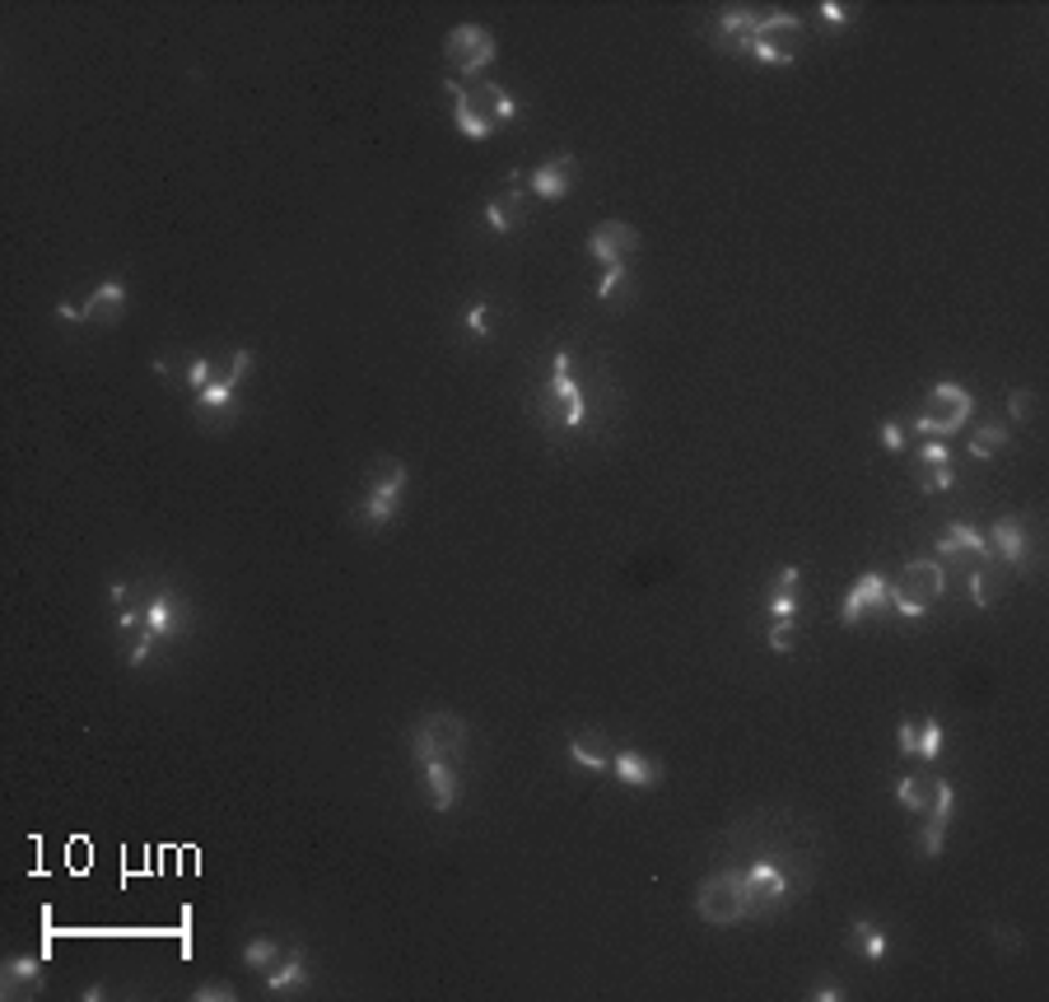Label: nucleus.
Returning a JSON list of instances; mask_svg holds the SVG:
<instances>
[{"mask_svg": "<svg viewBox=\"0 0 1049 1002\" xmlns=\"http://www.w3.org/2000/svg\"><path fill=\"white\" fill-rule=\"evenodd\" d=\"M192 626V616L183 607V597H177L173 588H154L145 597V620H141V630H136V643H131V653H126V667H145L150 653H154V643H164V639H177Z\"/></svg>", "mask_w": 1049, "mask_h": 1002, "instance_id": "6", "label": "nucleus"}, {"mask_svg": "<svg viewBox=\"0 0 1049 1002\" xmlns=\"http://www.w3.org/2000/svg\"><path fill=\"white\" fill-rule=\"evenodd\" d=\"M850 947L863 955V961L882 965V961H886V951H891V938H886V928H882V923H873V919H854V928H850Z\"/></svg>", "mask_w": 1049, "mask_h": 1002, "instance_id": "28", "label": "nucleus"}, {"mask_svg": "<svg viewBox=\"0 0 1049 1002\" xmlns=\"http://www.w3.org/2000/svg\"><path fill=\"white\" fill-rule=\"evenodd\" d=\"M761 14H765V10H751V6H723L719 19H713V42H719L723 52L738 56L742 42L751 38V29L761 24Z\"/></svg>", "mask_w": 1049, "mask_h": 1002, "instance_id": "22", "label": "nucleus"}, {"mask_svg": "<svg viewBox=\"0 0 1049 1002\" xmlns=\"http://www.w3.org/2000/svg\"><path fill=\"white\" fill-rule=\"evenodd\" d=\"M798 48H802V19L793 10H765L738 56H751L755 65H793Z\"/></svg>", "mask_w": 1049, "mask_h": 1002, "instance_id": "7", "label": "nucleus"}, {"mask_svg": "<svg viewBox=\"0 0 1049 1002\" xmlns=\"http://www.w3.org/2000/svg\"><path fill=\"white\" fill-rule=\"evenodd\" d=\"M896 746H901L905 761H914V755H919V723L901 719V727H896Z\"/></svg>", "mask_w": 1049, "mask_h": 1002, "instance_id": "41", "label": "nucleus"}, {"mask_svg": "<svg viewBox=\"0 0 1049 1002\" xmlns=\"http://www.w3.org/2000/svg\"><path fill=\"white\" fill-rule=\"evenodd\" d=\"M625 280H630V266H601V280H597V299H601V303H607V299H616Z\"/></svg>", "mask_w": 1049, "mask_h": 1002, "instance_id": "36", "label": "nucleus"}, {"mask_svg": "<svg viewBox=\"0 0 1049 1002\" xmlns=\"http://www.w3.org/2000/svg\"><path fill=\"white\" fill-rule=\"evenodd\" d=\"M816 14H821V24H825V29H850V19H854V10H850V6H840V0H821Z\"/></svg>", "mask_w": 1049, "mask_h": 1002, "instance_id": "38", "label": "nucleus"}, {"mask_svg": "<svg viewBox=\"0 0 1049 1002\" xmlns=\"http://www.w3.org/2000/svg\"><path fill=\"white\" fill-rule=\"evenodd\" d=\"M943 746H947V727L937 723V719H924V723H919V755H914V761L933 765L937 755H943Z\"/></svg>", "mask_w": 1049, "mask_h": 1002, "instance_id": "33", "label": "nucleus"}, {"mask_svg": "<svg viewBox=\"0 0 1049 1002\" xmlns=\"http://www.w3.org/2000/svg\"><path fill=\"white\" fill-rule=\"evenodd\" d=\"M485 225L495 234H518L527 225V187L518 173H508V192L485 200Z\"/></svg>", "mask_w": 1049, "mask_h": 1002, "instance_id": "18", "label": "nucleus"}, {"mask_svg": "<svg viewBox=\"0 0 1049 1002\" xmlns=\"http://www.w3.org/2000/svg\"><path fill=\"white\" fill-rule=\"evenodd\" d=\"M574 177H578V159L574 154H551L546 164L532 168L527 177V192L537 200H565L574 192Z\"/></svg>", "mask_w": 1049, "mask_h": 1002, "instance_id": "17", "label": "nucleus"}, {"mask_svg": "<svg viewBox=\"0 0 1049 1002\" xmlns=\"http://www.w3.org/2000/svg\"><path fill=\"white\" fill-rule=\"evenodd\" d=\"M1008 583H1012L1008 565H994V560L970 565V601L975 607H998V597L1008 592Z\"/></svg>", "mask_w": 1049, "mask_h": 1002, "instance_id": "24", "label": "nucleus"}, {"mask_svg": "<svg viewBox=\"0 0 1049 1002\" xmlns=\"http://www.w3.org/2000/svg\"><path fill=\"white\" fill-rule=\"evenodd\" d=\"M989 550H994V560H1002L1012 574H1031L1036 565V541H1031V527H1026V518H998L989 531Z\"/></svg>", "mask_w": 1049, "mask_h": 1002, "instance_id": "12", "label": "nucleus"}, {"mask_svg": "<svg viewBox=\"0 0 1049 1002\" xmlns=\"http://www.w3.org/2000/svg\"><path fill=\"white\" fill-rule=\"evenodd\" d=\"M943 597H947V565L937 555H924V560H909L891 583V611L901 620H924L928 607H937Z\"/></svg>", "mask_w": 1049, "mask_h": 1002, "instance_id": "5", "label": "nucleus"}, {"mask_svg": "<svg viewBox=\"0 0 1049 1002\" xmlns=\"http://www.w3.org/2000/svg\"><path fill=\"white\" fill-rule=\"evenodd\" d=\"M466 742H472V727H466V719L453 714V709H434V714H425L411 727V755H415V761L439 755V761L462 765Z\"/></svg>", "mask_w": 1049, "mask_h": 1002, "instance_id": "9", "label": "nucleus"}, {"mask_svg": "<svg viewBox=\"0 0 1049 1002\" xmlns=\"http://www.w3.org/2000/svg\"><path fill=\"white\" fill-rule=\"evenodd\" d=\"M639 229L625 225V219H601V225L588 234V257L601 266H630V257L639 252Z\"/></svg>", "mask_w": 1049, "mask_h": 1002, "instance_id": "14", "label": "nucleus"}, {"mask_svg": "<svg viewBox=\"0 0 1049 1002\" xmlns=\"http://www.w3.org/2000/svg\"><path fill=\"white\" fill-rule=\"evenodd\" d=\"M956 485V466L947 462V466H919V489H924V495H947V489Z\"/></svg>", "mask_w": 1049, "mask_h": 1002, "instance_id": "34", "label": "nucleus"}, {"mask_svg": "<svg viewBox=\"0 0 1049 1002\" xmlns=\"http://www.w3.org/2000/svg\"><path fill=\"white\" fill-rule=\"evenodd\" d=\"M466 331H472V337L476 341H485L490 337V327H495V322H490V303H472V308H466Z\"/></svg>", "mask_w": 1049, "mask_h": 1002, "instance_id": "40", "label": "nucleus"}, {"mask_svg": "<svg viewBox=\"0 0 1049 1002\" xmlns=\"http://www.w3.org/2000/svg\"><path fill=\"white\" fill-rule=\"evenodd\" d=\"M42 961H48V955H42ZM42 961L38 955H10V961L0 965V998H10V1002L33 998L42 989Z\"/></svg>", "mask_w": 1049, "mask_h": 1002, "instance_id": "23", "label": "nucleus"}, {"mask_svg": "<svg viewBox=\"0 0 1049 1002\" xmlns=\"http://www.w3.org/2000/svg\"><path fill=\"white\" fill-rule=\"evenodd\" d=\"M1008 443H1012V430H1008V425H998V420H985V425L975 430V438H970V457L989 462L998 448H1008Z\"/></svg>", "mask_w": 1049, "mask_h": 1002, "instance_id": "31", "label": "nucleus"}, {"mask_svg": "<svg viewBox=\"0 0 1049 1002\" xmlns=\"http://www.w3.org/2000/svg\"><path fill=\"white\" fill-rule=\"evenodd\" d=\"M798 583H802V569H798V565H784V569L774 574L770 620H784V626H793V620H798Z\"/></svg>", "mask_w": 1049, "mask_h": 1002, "instance_id": "26", "label": "nucleus"}, {"mask_svg": "<svg viewBox=\"0 0 1049 1002\" xmlns=\"http://www.w3.org/2000/svg\"><path fill=\"white\" fill-rule=\"evenodd\" d=\"M126 313V285L122 280H103L94 295L80 303V318L84 322H117Z\"/></svg>", "mask_w": 1049, "mask_h": 1002, "instance_id": "25", "label": "nucleus"}, {"mask_svg": "<svg viewBox=\"0 0 1049 1002\" xmlns=\"http://www.w3.org/2000/svg\"><path fill=\"white\" fill-rule=\"evenodd\" d=\"M937 560H952V565H985L994 560L989 550V537L979 531L975 523H947L943 537H937Z\"/></svg>", "mask_w": 1049, "mask_h": 1002, "instance_id": "15", "label": "nucleus"}, {"mask_svg": "<svg viewBox=\"0 0 1049 1002\" xmlns=\"http://www.w3.org/2000/svg\"><path fill=\"white\" fill-rule=\"evenodd\" d=\"M407 485H411L407 462H401V457H378V462L369 466L364 499H360V508H354L360 527H369V531L392 527V518L401 514V499H407Z\"/></svg>", "mask_w": 1049, "mask_h": 1002, "instance_id": "4", "label": "nucleus"}, {"mask_svg": "<svg viewBox=\"0 0 1049 1002\" xmlns=\"http://www.w3.org/2000/svg\"><path fill=\"white\" fill-rule=\"evenodd\" d=\"M569 761L578 769H588V774H607L611 751H607V742H601V732H578V737H569Z\"/></svg>", "mask_w": 1049, "mask_h": 1002, "instance_id": "27", "label": "nucleus"}, {"mask_svg": "<svg viewBox=\"0 0 1049 1002\" xmlns=\"http://www.w3.org/2000/svg\"><path fill=\"white\" fill-rule=\"evenodd\" d=\"M970 415H975V392H966L961 383H933L909 430L924 438H952L970 425Z\"/></svg>", "mask_w": 1049, "mask_h": 1002, "instance_id": "8", "label": "nucleus"}, {"mask_svg": "<svg viewBox=\"0 0 1049 1002\" xmlns=\"http://www.w3.org/2000/svg\"><path fill=\"white\" fill-rule=\"evenodd\" d=\"M238 955H243V965H248L253 974H266V970H271L280 955H285V947H280L276 938H248Z\"/></svg>", "mask_w": 1049, "mask_h": 1002, "instance_id": "32", "label": "nucleus"}, {"mask_svg": "<svg viewBox=\"0 0 1049 1002\" xmlns=\"http://www.w3.org/2000/svg\"><path fill=\"white\" fill-rule=\"evenodd\" d=\"M765 639H770V649H774V653H793V626H784V620H774Z\"/></svg>", "mask_w": 1049, "mask_h": 1002, "instance_id": "44", "label": "nucleus"}, {"mask_svg": "<svg viewBox=\"0 0 1049 1002\" xmlns=\"http://www.w3.org/2000/svg\"><path fill=\"white\" fill-rule=\"evenodd\" d=\"M952 812H956V788L952 778H933V797H928V826L919 835V854L924 858H943L947 849V826H952Z\"/></svg>", "mask_w": 1049, "mask_h": 1002, "instance_id": "16", "label": "nucleus"}, {"mask_svg": "<svg viewBox=\"0 0 1049 1002\" xmlns=\"http://www.w3.org/2000/svg\"><path fill=\"white\" fill-rule=\"evenodd\" d=\"M56 318H61L65 327H75V322H84V318H80V308H75V303H56Z\"/></svg>", "mask_w": 1049, "mask_h": 1002, "instance_id": "47", "label": "nucleus"}, {"mask_svg": "<svg viewBox=\"0 0 1049 1002\" xmlns=\"http://www.w3.org/2000/svg\"><path fill=\"white\" fill-rule=\"evenodd\" d=\"M495 52H500V42H495V33H490L485 24H457V29H449V38H443V56H449V65H453V75L462 80V84H476V80H485V71L495 65Z\"/></svg>", "mask_w": 1049, "mask_h": 1002, "instance_id": "10", "label": "nucleus"}, {"mask_svg": "<svg viewBox=\"0 0 1049 1002\" xmlns=\"http://www.w3.org/2000/svg\"><path fill=\"white\" fill-rule=\"evenodd\" d=\"M261 984L271 998H285V993H299L312 984V965H308V951L304 947H285V955L261 974Z\"/></svg>", "mask_w": 1049, "mask_h": 1002, "instance_id": "19", "label": "nucleus"}, {"mask_svg": "<svg viewBox=\"0 0 1049 1002\" xmlns=\"http://www.w3.org/2000/svg\"><path fill=\"white\" fill-rule=\"evenodd\" d=\"M877 438H882L886 453H905V430L896 425V420H882V434H877Z\"/></svg>", "mask_w": 1049, "mask_h": 1002, "instance_id": "43", "label": "nucleus"}, {"mask_svg": "<svg viewBox=\"0 0 1049 1002\" xmlns=\"http://www.w3.org/2000/svg\"><path fill=\"white\" fill-rule=\"evenodd\" d=\"M877 611H891V578L877 574V569H867L863 578H854V588L844 592V601H840V626L854 630L858 620L877 616Z\"/></svg>", "mask_w": 1049, "mask_h": 1002, "instance_id": "13", "label": "nucleus"}, {"mask_svg": "<svg viewBox=\"0 0 1049 1002\" xmlns=\"http://www.w3.org/2000/svg\"><path fill=\"white\" fill-rule=\"evenodd\" d=\"M537 415H542L546 430H565V434L584 430L588 396H584V388H578V378H574V350H555L551 378H546L542 401H537Z\"/></svg>", "mask_w": 1049, "mask_h": 1002, "instance_id": "3", "label": "nucleus"}, {"mask_svg": "<svg viewBox=\"0 0 1049 1002\" xmlns=\"http://www.w3.org/2000/svg\"><path fill=\"white\" fill-rule=\"evenodd\" d=\"M816 1002H840L844 998V989H840V979H831V974H825V979H816V984L808 989Z\"/></svg>", "mask_w": 1049, "mask_h": 1002, "instance_id": "45", "label": "nucleus"}, {"mask_svg": "<svg viewBox=\"0 0 1049 1002\" xmlns=\"http://www.w3.org/2000/svg\"><path fill=\"white\" fill-rule=\"evenodd\" d=\"M453 94V122L466 141H490L500 126H508L513 117H518V99L508 94L504 84L495 80H476V84H462L449 75V84H443Z\"/></svg>", "mask_w": 1049, "mask_h": 1002, "instance_id": "1", "label": "nucleus"}, {"mask_svg": "<svg viewBox=\"0 0 1049 1002\" xmlns=\"http://www.w3.org/2000/svg\"><path fill=\"white\" fill-rule=\"evenodd\" d=\"M192 401H196V411H200V415H229V420H234V401H238V388H234V383H225V373H215L210 383L200 388Z\"/></svg>", "mask_w": 1049, "mask_h": 1002, "instance_id": "29", "label": "nucleus"}, {"mask_svg": "<svg viewBox=\"0 0 1049 1002\" xmlns=\"http://www.w3.org/2000/svg\"><path fill=\"white\" fill-rule=\"evenodd\" d=\"M1031 411H1036V392H1031V388H1012V396H1008L1012 425H1026V420H1031Z\"/></svg>", "mask_w": 1049, "mask_h": 1002, "instance_id": "37", "label": "nucleus"}, {"mask_svg": "<svg viewBox=\"0 0 1049 1002\" xmlns=\"http://www.w3.org/2000/svg\"><path fill=\"white\" fill-rule=\"evenodd\" d=\"M215 373H219V369H215V360H210V354H196V360H187V369H183V383H187V392L196 396L200 388L210 383Z\"/></svg>", "mask_w": 1049, "mask_h": 1002, "instance_id": "35", "label": "nucleus"}, {"mask_svg": "<svg viewBox=\"0 0 1049 1002\" xmlns=\"http://www.w3.org/2000/svg\"><path fill=\"white\" fill-rule=\"evenodd\" d=\"M696 915L709 928H738L742 919H751L742 872H709L696 890Z\"/></svg>", "mask_w": 1049, "mask_h": 1002, "instance_id": "11", "label": "nucleus"}, {"mask_svg": "<svg viewBox=\"0 0 1049 1002\" xmlns=\"http://www.w3.org/2000/svg\"><path fill=\"white\" fill-rule=\"evenodd\" d=\"M919 462H928V466H947V462H952V448H947V438H924V448H919Z\"/></svg>", "mask_w": 1049, "mask_h": 1002, "instance_id": "42", "label": "nucleus"}, {"mask_svg": "<svg viewBox=\"0 0 1049 1002\" xmlns=\"http://www.w3.org/2000/svg\"><path fill=\"white\" fill-rule=\"evenodd\" d=\"M933 778L937 774H905V778H896V802L905 812H924L928 807V797H933Z\"/></svg>", "mask_w": 1049, "mask_h": 1002, "instance_id": "30", "label": "nucleus"}, {"mask_svg": "<svg viewBox=\"0 0 1049 1002\" xmlns=\"http://www.w3.org/2000/svg\"><path fill=\"white\" fill-rule=\"evenodd\" d=\"M607 774L616 778V784H625V788H658L667 769L654 761V755L620 746V751H611V769Z\"/></svg>", "mask_w": 1049, "mask_h": 1002, "instance_id": "20", "label": "nucleus"}, {"mask_svg": "<svg viewBox=\"0 0 1049 1002\" xmlns=\"http://www.w3.org/2000/svg\"><path fill=\"white\" fill-rule=\"evenodd\" d=\"M994 938H998V942H1002V947H1008V951H1012V955H1017V951H1021V932H1008V928H994Z\"/></svg>", "mask_w": 1049, "mask_h": 1002, "instance_id": "46", "label": "nucleus"}, {"mask_svg": "<svg viewBox=\"0 0 1049 1002\" xmlns=\"http://www.w3.org/2000/svg\"><path fill=\"white\" fill-rule=\"evenodd\" d=\"M192 998L196 1002H234L238 998V989L234 984H225V979H206L200 989H192Z\"/></svg>", "mask_w": 1049, "mask_h": 1002, "instance_id": "39", "label": "nucleus"}, {"mask_svg": "<svg viewBox=\"0 0 1049 1002\" xmlns=\"http://www.w3.org/2000/svg\"><path fill=\"white\" fill-rule=\"evenodd\" d=\"M420 774H425V788H430V807L434 812H453L462 802V778H457V765L453 761H439V755H425V761H415Z\"/></svg>", "mask_w": 1049, "mask_h": 1002, "instance_id": "21", "label": "nucleus"}, {"mask_svg": "<svg viewBox=\"0 0 1049 1002\" xmlns=\"http://www.w3.org/2000/svg\"><path fill=\"white\" fill-rule=\"evenodd\" d=\"M742 886H747V909L751 919H770L774 909H784L798 890H808V867H798L779 854L755 858L751 867H742Z\"/></svg>", "mask_w": 1049, "mask_h": 1002, "instance_id": "2", "label": "nucleus"}]
</instances>
